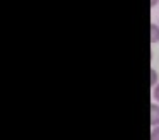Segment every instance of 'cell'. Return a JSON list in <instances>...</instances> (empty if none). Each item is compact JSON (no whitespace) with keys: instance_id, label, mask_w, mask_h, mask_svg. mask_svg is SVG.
I'll return each mask as SVG.
<instances>
[{"instance_id":"cell-1","label":"cell","mask_w":159,"mask_h":140,"mask_svg":"<svg viewBox=\"0 0 159 140\" xmlns=\"http://www.w3.org/2000/svg\"><path fill=\"white\" fill-rule=\"evenodd\" d=\"M149 111H151V126H157L159 125V102H152Z\"/></svg>"},{"instance_id":"cell-2","label":"cell","mask_w":159,"mask_h":140,"mask_svg":"<svg viewBox=\"0 0 159 140\" xmlns=\"http://www.w3.org/2000/svg\"><path fill=\"white\" fill-rule=\"evenodd\" d=\"M151 43H159V24H151Z\"/></svg>"},{"instance_id":"cell-3","label":"cell","mask_w":159,"mask_h":140,"mask_svg":"<svg viewBox=\"0 0 159 140\" xmlns=\"http://www.w3.org/2000/svg\"><path fill=\"white\" fill-rule=\"evenodd\" d=\"M151 140H159V125L157 126H152V130H151Z\"/></svg>"},{"instance_id":"cell-4","label":"cell","mask_w":159,"mask_h":140,"mask_svg":"<svg viewBox=\"0 0 159 140\" xmlns=\"http://www.w3.org/2000/svg\"><path fill=\"white\" fill-rule=\"evenodd\" d=\"M156 84H159L157 82V72H156L154 68H151V85L154 87Z\"/></svg>"},{"instance_id":"cell-5","label":"cell","mask_w":159,"mask_h":140,"mask_svg":"<svg viewBox=\"0 0 159 140\" xmlns=\"http://www.w3.org/2000/svg\"><path fill=\"white\" fill-rule=\"evenodd\" d=\"M152 97H154V102H159V84H156L152 89Z\"/></svg>"},{"instance_id":"cell-6","label":"cell","mask_w":159,"mask_h":140,"mask_svg":"<svg viewBox=\"0 0 159 140\" xmlns=\"http://www.w3.org/2000/svg\"><path fill=\"white\" fill-rule=\"evenodd\" d=\"M156 5H159V0H151V9L156 7Z\"/></svg>"},{"instance_id":"cell-7","label":"cell","mask_w":159,"mask_h":140,"mask_svg":"<svg viewBox=\"0 0 159 140\" xmlns=\"http://www.w3.org/2000/svg\"><path fill=\"white\" fill-rule=\"evenodd\" d=\"M157 24H159V20H157Z\"/></svg>"}]
</instances>
